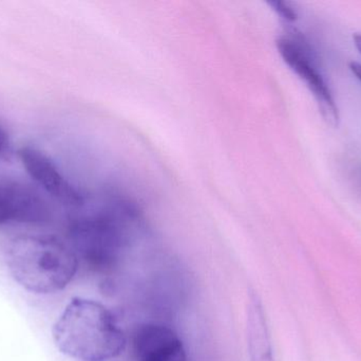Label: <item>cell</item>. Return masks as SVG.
I'll return each mask as SVG.
<instances>
[{"instance_id": "1", "label": "cell", "mask_w": 361, "mask_h": 361, "mask_svg": "<svg viewBox=\"0 0 361 361\" xmlns=\"http://www.w3.org/2000/svg\"><path fill=\"white\" fill-rule=\"evenodd\" d=\"M57 349L80 361H106L124 352L127 337L116 316L94 300L73 298L53 326Z\"/></svg>"}, {"instance_id": "2", "label": "cell", "mask_w": 361, "mask_h": 361, "mask_svg": "<svg viewBox=\"0 0 361 361\" xmlns=\"http://www.w3.org/2000/svg\"><path fill=\"white\" fill-rule=\"evenodd\" d=\"M6 262L13 279L27 292L37 295L65 290L78 269L74 250L47 235H18L11 239Z\"/></svg>"}, {"instance_id": "3", "label": "cell", "mask_w": 361, "mask_h": 361, "mask_svg": "<svg viewBox=\"0 0 361 361\" xmlns=\"http://www.w3.org/2000/svg\"><path fill=\"white\" fill-rule=\"evenodd\" d=\"M133 220L128 212L114 211L78 218L70 225L71 248L93 268H111L130 245Z\"/></svg>"}, {"instance_id": "4", "label": "cell", "mask_w": 361, "mask_h": 361, "mask_svg": "<svg viewBox=\"0 0 361 361\" xmlns=\"http://www.w3.org/2000/svg\"><path fill=\"white\" fill-rule=\"evenodd\" d=\"M278 49L288 66L305 81L313 93L320 112L328 124L338 126L339 112L332 91L318 70L313 50L301 34L283 36L278 40Z\"/></svg>"}, {"instance_id": "5", "label": "cell", "mask_w": 361, "mask_h": 361, "mask_svg": "<svg viewBox=\"0 0 361 361\" xmlns=\"http://www.w3.org/2000/svg\"><path fill=\"white\" fill-rule=\"evenodd\" d=\"M50 218V206L37 190L23 182L0 180V226L44 224Z\"/></svg>"}, {"instance_id": "6", "label": "cell", "mask_w": 361, "mask_h": 361, "mask_svg": "<svg viewBox=\"0 0 361 361\" xmlns=\"http://www.w3.org/2000/svg\"><path fill=\"white\" fill-rule=\"evenodd\" d=\"M19 158L30 177L56 201L70 207H80L84 197L75 186L65 177L54 161L44 152L32 146L21 148Z\"/></svg>"}, {"instance_id": "7", "label": "cell", "mask_w": 361, "mask_h": 361, "mask_svg": "<svg viewBox=\"0 0 361 361\" xmlns=\"http://www.w3.org/2000/svg\"><path fill=\"white\" fill-rule=\"evenodd\" d=\"M133 345L137 361H187L179 335L165 324L150 322L137 326Z\"/></svg>"}, {"instance_id": "8", "label": "cell", "mask_w": 361, "mask_h": 361, "mask_svg": "<svg viewBox=\"0 0 361 361\" xmlns=\"http://www.w3.org/2000/svg\"><path fill=\"white\" fill-rule=\"evenodd\" d=\"M247 345L250 361H275L264 309L255 292L248 298Z\"/></svg>"}, {"instance_id": "9", "label": "cell", "mask_w": 361, "mask_h": 361, "mask_svg": "<svg viewBox=\"0 0 361 361\" xmlns=\"http://www.w3.org/2000/svg\"><path fill=\"white\" fill-rule=\"evenodd\" d=\"M13 155V143L4 127L0 126V161L10 160Z\"/></svg>"}, {"instance_id": "10", "label": "cell", "mask_w": 361, "mask_h": 361, "mask_svg": "<svg viewBox=\"0 0 361 361\" xmlns=\"http://www.w3.org/2000/svg\"><path fill=\"white\" fill-rule=\"evenodd\" d=\"M274 6H275V10L281 15L283 18H286V20L288 21H294L296 20L297 18V13L288 6L286 2L277 1L273 2Z\"/></svg>"}, {"instance_id": "11", "label": "cell", "mask_w": 361, "mask_h": 361, "mask_svg": "<svg viewBox=\"0 0 361 361\" xmlns=\"http://www.w3.org/2000/svg\"><path fill=\"white\" fill-rule=\"evenodd\" d=\"M350 69L353 72L354 76L358 78L361 82V65L358 63H351L350 65Z\"/></svg>"}, {"instance_id": "12", "label": "cell", "mask_w": 361, "mask_h": 361, "mask_svg": "<svg viewBox=\"0 0 361 361\" xmlns=\"http://www.w3.org/2000/svg\"><path fill=\"white\" fill-rule=\"evenodd\" d=\"M354 44H355L356 48L361 53V34H356L353 37Z\"/></svg>"}]
</instances>
